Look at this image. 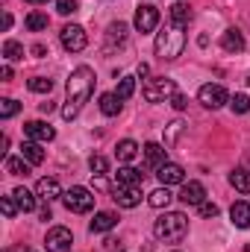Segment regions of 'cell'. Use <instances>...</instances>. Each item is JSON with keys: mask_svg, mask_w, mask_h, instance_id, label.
Here are the masks:
<instances>
[{"mask_svg": "<svg viewBox=\"0 0 250 252\" xmlns=\"http://www.w3.org/2000/svg\"><path fill=\"white\" fill-rule=\"evenodd\" d=\"M39 109H42V115H50V112H53V109H56V106H53V103H42V106H39Z\"/></svg>", "mask_w": 250, "mask_h": 252, "instance_id": "obj_44", "label": "cell"}, {"mask_svg": "<svg viewBox=\"0 0 250 252\" xmlns=\"http://www.w3.org/2000/svg\"><path fill=\"white\" fill-rule=\"evenodd\" d=\"M144 161H147V167L159 170V167L168 161V150H165L162 144H144Z\"/></svg>", "mask_w": 250, "mask_h": 252, "instance_id": "obj_14", "label": "cell"}, {"mask_svg": "<svg viewBox=\"0 0 250 252\" xmlns=\"http://www.w3.org/2000/svg\"><path fill=\"white\" fill-rule=\"evenodd\" d=\"M39 217H42V220H50V205H44V208L39 211Z\"/></svg>", "mask_w": 250, "mask_h": 252, "instance_id": "obj_45", "label": "cell"}, {"mask_svg": "<svg viewBox=\"0 0 250 252\" xmlns=\"http://www.w3.org/2000/svg\"><path fill=\"white\" fill-rule=\"evenodd\" d=\"M230 109H233L236 115H248L250 112V97L248 94H236V97H230Z\"/></svg>", "mask_w": 250, "mask_h": 252, "instance_id": "obj_34", "label": "cell"}, {"mask_svg": "<svg viewBox=\"0 0 250 252\" xmlns=\"http://www.w3.org/2000/svg\"><path fill=\"white\" fill-rule=\"evenodd\" d=\"M118 226V217L112 214V211H97L94 214V220L88 223V229H91V235H100V232H109V229H115Z\"/></svg>", "mask_w": 250, "mask_h": 252, "instance_id": "obj_16", "label": "cell"}, {"mask_svg": "<svg viewBox=\"0 0 250 252\" xmlns=\"http://www.w3.org/2000/svg\"><path fill=\"white\" fill-rule=\"evenodd\" d=\"M56 12L59 15H74L77 12V0H56Z\"/></svg>", "mask_w": 250, "mask_h": 252, "instance_id": "obj_38", "label": "cell"}, {"mask_svg": "<svg viewBox=\"0 0 250 252\" xmlns=\"http://www.w3.org/2000/svg\"><path fill=\"white\" fill-rule=\"evenodd\" d=\"M245 252H250V244H248V247H245Z\"/></svg>", "mask_w": 250, "mask_h": 252, "instance_id": "obj_49", "label": "cell"}, {"mask_svg": "<svg viewBox=\"0 0 250 252\" xmlns=\"http://www.w3.org/2000/svg\"><path fill=\"white\" fill-rule=\"evenodd\" d=\"M177 94H180V91H177L174 79H165V76L147 79V85H144V100H147V103H171Z\"/></svg>", "mask_w": 250, "mask_h": 252, "instance_id": "obj_4", "label": "cell"}, {"mask_svg": "<svg viewBox=\"0 0 250 252\" xmlns=\"http://www.w3.org/2000/svg\"><path fill=\"white\" fill-rule=\"evenodd\" d=\"M0 208H3V214H6V217H15V211H21V208H18V202H15L12 196H0Z\"/></svg>", "mask_w": 250, "mask_h": 252, "instance_id": "obj_37", "label": "cell"}, {"mask_svg": "<svg viewBox=\"0 0 250 252\" xmlns=\"http://www.w3.org/2000/svg\"><path fill=\"white\" fill-rule=\"evenodd\" d=\"M203 196H206V188H203L200 182H183L180 199H183L186 205H200V202H206Z\"/></svg>", "mask_w": 250, "mask_h": 252, "instance_id": "obj_15", "label": "cell"}, {"mask_svg": "<svg viewBox=\"0 0 250 252\" xmlns=\"http://www.w3.org/2000/svg\"><path fill=\"white\" fill-rule=\"evenodd\" d=\"M24 135L36 144H47V141L56 138V129L50 124H44V121H30V124H24Z\"/></svg>", "mask_w": 250, "mask_h": 252, "instance_id": "obj_9", "label": "cell"}, {"mask_svg": "<svg viewBox=\"0 0 250 252\" xmlns=\"http://www.w3.org/2000/svg\"><path fill=\"white\" fill-rule=\"evenodd\" d=\"M24 24H27V30H33V32H42V30H47V24H50V18H47L44 12H30Z\"/></svg>", "mask_w": 250, "mask_h": 252, "instance_id": "obj_27", "label": "cell"}, {"mask_svg": "<svg viewBox=\"0 0 250 252\" xmlns=\"http://www.w3.org/2000/svg\"><path fill=\"white\" fill-rule=\"evenodd\" d=\"M88 167H91V173H94V176H106L109 161H106L103 156H91V158H88Z\"/></svg>", "mask_w": 250, "mask_h": 252, "instance_id": "obj_36", "label": "cell"}, {"mask_svg": "<svg viewBox=\"0 0 250 252\" xmlns=\"http://www.w3.org/2000/svg\"><path fill=\"white\" fill-rule=\"evenodd\" d=\"M197 208H200V217H206V220L218 217V205H215V202H200Z\"/></svg>", "mask_w": 250, "mask_h": 252, "instance_id": "obj_39", "label": "cell"}, {"mask_svg": "<svg viewBox=\"0 0 250 252\" xmlns=\"http://www.w3.org/2000/svg\"><path fill=\"white\" fill-rule=\"evenodd\" d=\"M112 199L121 208H135L141 202V188H135V185H115L112 188Z\"/></svg>", "mask_w": 250, "mask_h": 252, "instance_id": "obj_10", "label": "cell"}, {"mask_svg": "<svg viewBox=\"0 0 250 252\" xmlns=\"http://www.w3.org/2000/svg\"><path fill=\"white\" fill-rule=\"evenodd\" d=\"M62 202H65V208H68V211H74V214H88V211L94 208V196H91V190L80 188V185H74V188L65 190Z\"/></svg>", "mask_w": 250, "mask_h": 252, "instance_id": "obj_5", "label": "cell"}, {"mask_svg": "<svg viewBox=\"0 0 250 252\" xmlns=\"http://www.w3.org/2000/svg\"><path fill=\"white\" fill-rule=\"evenodd\" d=\"M100 112H103L106 118H115V115L121 112V100H118V94H103V97H100Z\"/></svg>", "mask_w": 250, "mask_h": 252, "instance_id": "obj_25", "label": "cell"}, {"mask_svg": "<svg viewBox=\"0 0 250 252\" xmlns=\"http://www.w3.org/2000/svg\"><path fill=\"white\" fill-rule=\"evenodd\" d=\"M153 235L159 241H168V244H177L188 235V217L180 214V211H168L162 214L156 223H153Z\"/></svg>", "mask_w": 250, "mask_h": 252, "instance_id": "obj_3", "label": "cell"}, {"mask_svg": "<svg viewBox=\"0 0 250 252\" xmlns=\"http://www.w3.org/2000/svg\"><path fill=\"white\" fill-rule=\"evenodd\" d=\"M230 185L236 190H242V193H250V170H245V167L233 170L230 173Z\"/></svg>", "mask_w": 250, "mask_h": 252, "instance_id": "obj_24", "label": "cell"}, {"mask_svg": "<svg viewBox=\"0 0 250 252\" xmlns=\"http://www.w3.org/2000/svg\"><path fill=\"white\" fill-rule=\"evenodd\" d=\"M21 158H27L30 164H42V161H44V150H42L36 141H27V144L21 147Z\"/></svg>", "mask_w": 250, "mask_h": 252, "instance_id": "obj_22", "label": "cell"}, {"mask_svg": "<svg viewBox=\"0 0 250 252\" xmlns=\"http://www.w3.org/2000/svg\"><path fill=\"white\" fill-rule=\"evenodd\" d=\"M156 176H159V182L168 188V185H183L186 182V170L180 167V164H174V161H165L159 170H156Z\"/></svg>", "mask_w": 250, "mask_h": 252, "instance_id": "obj_12", "label": "cell"}, {"mask_svg": "<svg viewBox=\"0 0 250 252\" xmlns=\"http://www.w3.org/2000/svg\"><path fill=\"white\" fill-rule=\"evenodd\" d=\"M0 76H3V82H9V79H12V67H9V64H3V70H0Z\"/></svg>", "mask_w": 250, "mask_h": 252, "instance_id": "obj_42", "label": "cell"}, {"mask_svg": "<svg viewBox=\"0 0 250 252\" xmlns=\"http://www.w3.org/2000/svg\"><path fill=\"white\" fill-rule=\"evenodd\" d=\"M6 252H27L24 247H12V250H6Z\"/></svg>", "mask_w": 250, "mask_h": 252, "instance_id": "obj_47", "label": "cell"}, {"mask_svg": "<svg viewBox=\"0 0 250 252\" xmlns=\"http://www.w3.org/2000/svg\"><path fill=\"white\" fill-rule=\"evenodd\" d=\"M71 247H74V235L65 226H53L47 232V238H44V250L47 252H68Z\"/></svg>", "mask_w": 250, "mask_h": 252, "instance_id": "obj_8", "label": "cell"}, {"mask_svg": "<svg viewBox=\"0 0 250 252\" xmlns=\"http://www.w3.org/2000/svg\"><path fill=\"white\" fill-rule=\"evenodd\" d=\"M248 85H250V76H248Z\"/></svg>", "mask_w": 250, "mask_h": 252, "instance_id": "obj_50", "label": "cell"}, {"mask_svg": "<svg viewBox=\"0 0 250 252\" xmlns=\"http://www.w3.org/2000/svg\"><path fill=\"white\" fill-rule=\"evenodd\" d=\"M9 27H12V15L6 12V15H3V30H9Z\"/></svg>", "mask_w": 250, "mask_h": 252, "instance_id": "obj_46", "label": "cell"}, {"mask_svg": "<svg viewBox=\"0 0 250 252\" xmlns=\"http://www.w3.org/2000/svg\"><path fill=\"white\" fill-rule=\"evenodd\" d=\"M91 91H94V70H91L88 64H80V67L68 76V97H65V106H62L65 121H74V118L83 112V106L88 103Z\"/></svg>", "mask_w": 250, "mask_h": 252, "instance_id": "obj_1", "label": "cell"}, {"mask_svg": "<svg viewBox=\"0 0 250 252\" xmlns=\"http://www.w3.org/2000/svg\"><path fill=\"white\" fill-rule=\"evenodd\" d=\"M115 244H118V241H112V238H109V241H103V247H100V250H103V252H115Z\"/></svg>", "mask_w": 250, "mask_h": 252, "instance_id": "obj_41", "label": "cell"}, {"mask_svg": "<svg viewBox=\"0 0 250 252\" xmlns=\"http://www.w3.org/2000/svg\"><path fill=\"white\" fill-rule=\"evenodd\" d=\"M171 106H174L177 112H183V109H186V106H188V100H186V97H183V94H177V97L171 100Z\"/></svg>", "mask_w": 250, "mask_h": 252, "instance_id": "obj_40", "label": "cell"}, {"mask_svg": "<svg viewBox=\"0 0 250 252\" xmlns=\"http://www.w3.org/2000/svg\"><path fill=\"white\" fill-rule=\"evenodd\" d=\"M3 167H6V173H12V176H27L30 173V161H24V158H6L3 161Z\"/></svg>", "mask_w": 250, "mask_h": 252, "instance_id": "obj_28", "label": "cell"}, {"mask_svg": "<svg viewBox=\"0 0 250 252\" xmlns=\"http://www.w3.org/2000/svg\"><path fill=\"white\" fill-rule=\"evenodd\" d=\"M106 41H109V44H124L126 41V24H121V21L112 24V27L106 30Z\"/></svg>", "mask_w": 250, "mask_h": 252, "instance_id": "obj_30", "label": "cell"}, {"mask_svg": "<svg viewBox=\"0 0 250 252\" xmlns=\"http://www.w3.org/2000/svg\"><path fill=\"white\" fill-rule=\"evenodd\" d=\"M144 182V173H138L135 167H118V173H115V185H141Z\"/></svg>", "mask_w": 250, "mask_h": 252, "instance_id": "obj_20", "label": "cell"}, {"mask_svg": "<svg viewBox=\"0 0 250 252\" xmlns=\"http://www.w3.org/2000/svg\"><path fill=\"white\" fill-rule=\"evenodd\" d=\"M36 193H39V199H44V202H53V199H59V196H62V188H59V182H56L53 176H44V179H39Z\"/></svg>", "mask_w": 250, "mask_h": 252, "instance_id": "obj_13", "label": "cell"}, {"mask_svg": "<svg viewBox=\"0 0 250 252\" xmlns=\"http://www.w3.org/2000/svg\"><path fill=\"white\" fill-rule=\"evenodd\" d=\"M197 100H200L206 109H221L224 103H230V94H227L224 85H212V82H206V85L197 91Z\"/></svg>", "mask_w": 250, "mask_h": 252, "instance_id": "obj_7", "label": "cell"}, {"mask_svg": "<svg viewBox=\"0 0 250 252\" xmlns=\"http://www.w3.org/2000/svg\"><path fill=\"white\" fill-rule=\"evenodd\" d=\"M44 53H47V47H44V44H36V47H33V56H44Z\"/></svg>", "mask_w": 250, "mask_h": 252, "instance_id": "obj_43", "label": "cell"}, {"mask_svg": "<svg viewBox=\"0 0 250 252\" xmlns=\"http://www.w3.org/2000/svg\"><path fill=\"white\" fill-rule=\"evenodd\" d=\"M153 50H156V56H159L162 62H174V59H180L183 50H186V32L177 30V27L162 30V32L156 35V41H153Z\"/></svg>", "mask_w": 250, "mask_h": 252, "instance_id": "obj_2", "label": "cell"}, {"mask_svg": "<svg viewBox=\"0 0 250 252\" xmlns=\"http://www.w3.org/2000/svg\"><path fill=\"white\" fill-rule=\"evenodd\" d=\"M27 3H36V6H39V3H47V0H27Z\"/></svg>", "mask_w": 250, "mask_h": 252, "instance_id": "obj_48", "label": "cell"}, {"mask_svg": "<svg viewBox=\"0 0 250 252\" xmlns=\"http://www.w3.org/2000/svg\"><path fill=\"white\" fill-rule=\"evenodd\" d=\"M115 156H118V161H132V158L138 156V144H135V141H129V138L118 141V147H115Z\"/></svg>", "mask_w": 250, "mask_h": 252, "instance_id": "obj_23", "label": "cell"}, {"mask_svg": "<svg viewBox=\"0 0 250 252\" xmlns=\"http://www.w3.org/2000/svg\"><path fill=\"white\" fill-rule=\"evenodd\" d=\"M3 56H6V62H18V59H24V47L9 38V41L3 44Z\"/></svg>", "mask_w": 250, "mask_h": 252, "instance_id": "obj_32", "label": "cell"}, {"mask_svg": "<svg viewBox=\"0 0 250 252\" xmlns=\"http://www.w3.org/2000/svg\"><path fill=\"white\" fill-rule=\"evenodd\" d=\"M135 30L138 32H153L156 30V24H159V12L153 9V6H138L135 9Z\"/></svg>", "mask_w": 250, "mask_h": 252, "instance_id": "obj_11", "label": "cell"}, {"mask_svg": "<svg viewBox=\"0 0 250 252\" xmlns=\"http://www.w3.org/2000/svg\"><path fill=\"white\" fill-rule=\"evenodd\" d=\"M21 112V103H15L12 97H6V100H0V118L3 121H9V118H15Z\"/></svg>", "mask_w": 250, "mask_h": 252, "instance_id": "obj_35", "label": "cell"}, {"mask_svg": "<svg viewBox=\"0 0 250 252\" xmlns=\"http://www.w3.org/2000/svg\"><path fill=\"white\" fill-rule=\"evenodd\" d=\"M132 91H135V76H124V79L118 82V88H115V94H118V100H121V103L132 97Z\"/></svg>", "mask_w": 250, "mask_h": 252, "instance_id": "obj_31", "label": "cell"}, {"mask_svg": "<svg viewBox=\"0 0 250 252\" xmlns=\"http://www.w3.org/2000/svg\"><path fill=\"white\" fill-rule=\"evenodd\" d=\"M59 38H62V47L68 50V53H83V50H85V44H88L85 30H83V27H77V24H68V27H62Z\"/></svg>", "mask_w": 250, "mask_h": 252, "instance_id": "obj_6", "label": "cell"}, {"mask_svg": "<svg viewBox=\"0 0 250 252\" xmlns=\"http://www.w3.org/2000/svg\"><path fill=\"white\" fill-rule=\"evenodd\" d=\"M171 199H174V196H171V190L165 188V185H162V188H156L150 196H147V202H150L153 208H168V205H171Z\"/></svg>", "mask_w": 250, "mask_h": 252, "instance_id": "obj_26", "label": "cell"}, {"mask_svg": "<svg viewBox=\"0 0 250 252\" xmlns=\"http://www.w3.org/2000/svg\"><path fill=\"white\" fill-rule=\"evenodd\" d=\"M221 47H224L227 53H242V50H245V35H242L239 30H227V32L221 35Z\"/></svg>", "mask_w": 250, "mask_h": 252, "instance_id": "obj_19", "label": "cell"}, {"mask_svg": "<svg viewBox=\"0 0 250 252\" xmlns=\"http://www.w3.org/2000/svg\"><path fill=\"white\" fill-rule=\"evenodd\" d=\"M183 132H186V124L183 121H171V124L165 126V147H174Z\"/></svg>", "mask_w": 250, "mask_h": 252, "instance_id": "obj_29", "label": "cell"}, {"mask_svg": "<svg viewBox=\"0 0 250 252\" xmlns=\"http://www.w3.org/2000/svg\"><path fill=\"white\" fill-rule=\"evenodd\" d=\"M30 91H36V94H50V91H53V79H47V76H33V79H30Z\"/></svg>", "mask_w": 250, "mask_h": 252, "instance_id": "obj_33", "label": "cell"}, {"mask_svg": "<svg viewBox=\"0 0 250 252\" xmlns=\"http://www.w3.org/2000/svg\"><path fill=\"white\" fill-rule=\"evenodd\" d=\"M230 217H233V226H236V229H248L250 226V202H245V199L233 202Z\"/></svg>", "mask_w": 250, "mask_h": 252, "instance_id": "obj_17", "label": "cell"}, {"mask_svg": "<svg viewBox=\"0 0 250 252\" xmlns=\"http://www.w3.org/2000/svg\"><path fill=\"white\" fill-rule=\"evenodd\" d=\"M168 18H171V27H177V30H186L188 21H191V9H188L186 3H174V6L168 9Z\"/></svg>", "mask_w": 250, "mask_h": 252, "instance_id": "obj_18", "label": "cell"}, {"mask_svg": "<svg viewBox=\"0 0 250 252\" xmlns=\"http://www.w3.org/2000/svg\"><path fill=\"white\" fill-rule=\"evenodd\" d=\"M12 199L18 202V208H21L24 214H30V211L36 208V196H33L27 188H15V190H12Z\"/></svg>", "mask_w": 250, "mask_h": 252, "instance_id": "obj_21", "label": "cell"}]
</instances>
